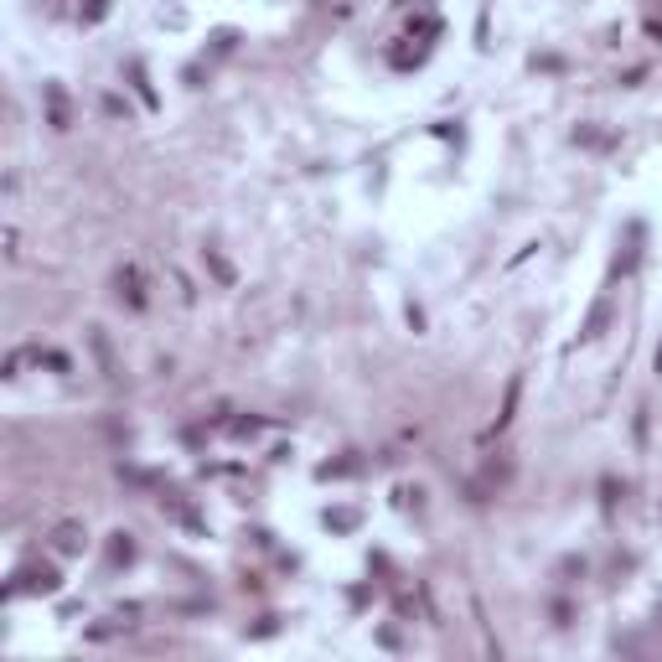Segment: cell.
Masks as SVG:
<instances>
[{
  "mask_svg": "<svg viewBox=\"0 0 662 662\" xmlns=\"http://www.w3.org/2000/svg\"><path fill=\"white\" fill-rule=\"evenodd\" d=\"M21 590H31V595H58V590H62L58 564H26V570L16 574V585H11L5 595H21Z\"/></svg>",
  "mask_w": 662,
  "mask_h": 662,
  "instance_id": "6da1fadb",
  "label": "cell"
},
{
  "mask_svg": "<svg viewBox=\"0 0 662 662\" xmlns=\"http://www.w3.org/2000/svg\"><path fill=\"white\" fill-rule=\"evenodd\" d=\"M161 512H171L176 523H181V528H192V533H207V518H202V512L192 507V502H186L181 492H166V497H161Z\"/></svg>",
  "mask_w": 662,
  "mask_h": 662,
  "instance_id": "7a4b0ae2",
  "label": "cell"
},
{
  "mask_svg": "<svg viewBox=\"0 0 662 662\" xmlns=\"http://www.w3.org/2000/svg\"><path fill=\"white\" fill-rule=\"evenodd\" d=\"M42 99H47V125L52 129H73V109H68L62 83H42Z\"/></svg>",
  "mask_w": 662,
  "mask_h": 662,
  "instance_id": "3957f363",
  "label": "cell"
},
{
  "mask_svg": "<svg viewBox=\"0 0 662 662\" xmlns=\"http://www.w3.org/2000/svg\"><path fill=\"white\" fill-rule=\"evenodd\" d=\"M52 548H58L62 559L83 554V548H88V528H83V523H58V528H52Z\"/></svg>",
  "mask_w": 662,
  "mask_h": 662,
  "instance_id": "277c9868",
  "label": "cell"
},
{
  "mask_svg": "<svg viewBox=\"0 0 662 662\" xmlns=\"http://www.w3.org/2000/svg\"><path fill=\"white\" fill-rule=\"evenodd\" d=\"M114 285H119V295L129 301V311H145V305H151V295H145V279H140V269H135V264L119 269Z\"/></svg>",
  "mask_w": 662,
  "mask_h": 662,
  "instance_id": "5b68a950",
  "label": "cell"
},
{
  "mask_svg": "<svg viewBox=\"0 0 662 662\" xmlns=\"http://www.w3.org/2000/svg\"><path fill=\"white\" fill-rule=\"evenodd\" d=\"M129 83H135L140 104L155 114V109H161V93H155V83H151V73H145V62H140V58H129Z\"/></svg>",
  "mask_w": 662,
  "mask_h": 662,
  "instance_id": "8992f818",
  "label": "cell"
},
{
  "mask_svg": "<svg viewBox=\"0 0 662 662\" xmlns=\"http://www.w3.org/2000/svg\"><path fill=\"white\" fill-rule=\"evenodd\" d=\"M88 347H93V357H99V368H104V378H119V362H114V347H109L104 326H88Z\"/></svg>",
  "mask_w": 662,
  "mask_h": 662,
  "instance_id": "52a82bcc",
  "label": "cell"
},
{
  "mask_svg": "<svg viewBox=\"0 0 662 662\" xmlns=\"http://www.w3.org/2000/svg\"><path fill=\"white\" fill-rule=\"evenodd\" d=\"M605 326H611V290L600 295V301L590 305V316H585V331H580V342H595L605 331Z\"/></svg>",
  "mask_w": 662,
  "mask_h": 662,
  "instance_id": "ba28073f",
  "label": "cell"
},
{
  "mask_svg": "<svg viewBox=\"0 0 662 662\" xmlns=\"http://www.w3.org/2000/svg\"><path fill=\"white\" fill-rule=\"evenodd\" d=\"M518 394H523V378H512V383H507V394H502V409H497V424H492L487 435H497V430H507V424H512V414H518Z\"/></svg>",
  "mask_w": 662,
  "mask_h": 662,
  "instance_id": "9c48e42d",
  "label": "cell"
},
{
  "mask_svg": "<svg viewBox=\"0 0 662 662\" xmlns=\"http://www.w3.org/2000/svg\"><path fill=\"white\" fill-rule=\"evenodd\" d=\"M637 259H641V222H631V238H626V254L616 259V275H631Z\"/></svg>",
  "mask_w": 662,
  "mask_h": 662,
  "instance_id": "30bf717a",
  "label": "cell"
},
{
  "mask_svg": "<svg viewBox=\"0 0 662 662\" xmlns=\"http://www.w3.org/2000/svg\"><path fill=\"white\" fill-rule=\"evenodd\" d=\"M202 259H207V269H212V279L218 285H238V275H233V264L218 254V249H202Z\"/></svg>",
  "mask_w": 662,
  "mask_h": 662,
  "instance_id": "8fae6325",
  "label": "cell"
},
{
  "mask_svg": "<svg viewBox=\"0 0 662 662\" xmlns=\"http://www.w3.org/2000/svg\"><path fill=\"white\" fill-rule=\"evenodd\" d=\"M109 559H114V564H135V538L129 533H109Z\"/></svg>",
  "mask_w": 662,
  "mask_h": 662,
  "instance_id": "7c38bea8",
  "label": "cell"
},
{
  "mask_svg": "<svg viewBox=\"0 0 662 662\" xmlns=\"http://www.w3.org/2000/svg\"><path fill=\"white\" fill-rule=\"evenodd\" d=\"M326 528H331V533H352V528H357V512L352 507H331L326 512Z\"/></svg>",
  "mask_w": 662,
  "mask_h": 662,
  "instance_id": "4fadbf2b",
  "label": "cell"
},
{
  "mask_svg": "<svg viewBox=\"0 0 662 662\" xmlns=\"http://www.w3.org/2000/svg\"><path fill=\"white\" fill-rule=\"evenodd\" d=\"M228 430H233V440H254V435L264 430V419H233Z\"/></svg>",
  "mask_w": 662,
  "mask_h": 662,
  "instance_id": "5bb4252c",
  "label": "cell"
},
{
  "mask_svg": "<svg viewBox=\"0 0 662 662\" xmlns=\"http://www.w3.org/2000/svg\"><path fill=\"white\" fill-rule=\"evenodd\" d=\"M352 471H357V461H326L321 471H316V476H321V481H331V476H352Z\"/></svg>",
  "mask_w": 662,
  "mask_h": 662,
  "instance_id": "9a60e30c",
  "label": "cell"
},
{
  "mask_svg": "<svg viewBox=\"0 0 662 662\" xmlns=\"http://www.w3.org/2000/svg\"><path fill=\"white\" fill-rule=\"evenodd\" d=\"M104 114L109 119H129V104L119 99V93H104Z\"/></svg>",
  "mask_w": 662,
  "mask_h": 662,
  "instance_id": "2e32d148",
  "label": "cell"
},
{
  "mask_svg": "<svg viewBox=\"0 0 662 662\" xmlns=\"http://www.w3.org/2000/svg\"><path fill=\"white\" fill-rule=\"evenodd\" d=\"M109 16V0H83V21H104Z\"/></svg>",
  "mask_w": 662,
  "mask_h": 662,
  "instance_id": "e0dca14e",
  "label": "cell"
},
{
  "mask_svg": "<svg viewBox=\"0 0 662 662\" xmlns=\"http://www.w3.org/2000/svg\"><path fill=\"white\" fill-rule=\"evenodd\" d=\"M36 362H47V368H52V372H68V368H73V362L62 357V352H36Z\"/></svg>",
  "mask_w": 662,
  "mask_h": 662,
  "instance_id": "ac0fdd59",
  "label": "cell"
},
{
  "mask_svg": "<svg viewBox=\"0 0 662 662\" xmlns=\"http://www.w3.org/2000/svg\"><path fill=\"white\" fill-rule=\"evenodd\" d=\"M233 42H238V31H228V26H222V31L212 36V47H218V52H233Z\"/></svg>",
  "mask_w": 662,
  "mask_h": 662,
  "instance_id": "d6986e66",
  "label": "cell"
},
{
  "mask_svg": "<svg viewBox=\"0 0 662 662\" xmlns=\"http://www.w3.org/2000/svg\"><path fill=\"white\" fill-rule=\"evenodd\" d=\"M647 36H652V42H662V21H647Z\"/></svg>",
  "mask_w": 662,
  "mask_h": 662,
  "instance_id": "ffe728a7",
  "label": "cell"
},
{
  "mask_svg": "<svg viewBox=\"0 0 662 662\" xmlns=\"http://www.w3.org/2000/svg\"><path fill=\"white\" fill-rule=\"evenodd\" d=\"M657 372H662V347H657Z\"/></svg>",
  "mask_w": 662,
  "mask_h": 662,
  "instance_id": "44dd1931",
  "label": "cell"
}]
</instances>
